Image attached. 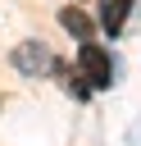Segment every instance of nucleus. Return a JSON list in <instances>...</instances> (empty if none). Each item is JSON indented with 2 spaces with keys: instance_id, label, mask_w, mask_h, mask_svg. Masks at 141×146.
<instances>
[{
  "instance_id": "1",
  "label": "nucleus",
  "mask_w": 141,
  "mask_h": 146,
  "mask_svg": "<svg viewBox=\"0 0 141 146\" xmlns=\"http://www.w3.org/2000/svg\"><path fill=\"white\" fill-rule=\"evenodd\" d=\"M77 78H86L91 91H105L114 82V64H109V55L96 41H82V50H77Z\"/></svg>"
},
{
  "instance_id": "2",
  "label": "nucleus",
  "mask_w": 141,
  "mask_h": 146,
  "mask_svg": "<svg viewBox=\"0 0 141 146\" xmlns=\"http://www.w3.org/2000/svg\"><path fill=\"white\" fill-rule=\"evenodd\" d=\"M14 68L27 73V78H36V73L55 68V55H50L41 41H18V46H14Z\"/></svg>"
},
{
  "instance_id": "3",
  "label": "nucleus",
  "mask_w": 141,
  "mask_h": 146,
  "mask_svg": "<svg viewBox=\"0 0 141 146\" xmlns=\"http://www.w3.org/2000/svg\"><path fill=\"white\" fill-rule=\"evenodd\" d=\"M132 5H136V0H100V32L118 36L123 23H127V14H132Z\"/></svg>"
},
{
  "instance_id": "4",
  "label": "nucleus",
  "mask_w": 141,
  "mask_h": 146,
  "mask_svg": "<svg viewBox=\"0 0 141 146\" xmlns=\"http://www.w3.org/2000/svg\"><path fill=\"white\" fill-rule=\"evenodd\" d=\"M59 23H64V27L73 32V36H82V41H91V32H96V23H91V18H86V14L77 9V5H68V9L59 14Z\"/></svg>"
}]
</instances>
